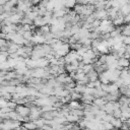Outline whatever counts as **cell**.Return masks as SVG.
<instances>
[{
	"instance_id": "obj_4",
	"label": "cell",
	"mask_w": 130,
	"mask_h": 130,
	"mask_svg": "<svg viewBox=\"0 0 130 130\" xmlns=\"http://www.w3.org/2000/svg\"><path fill=\"white\" fill-rule=\"evenodd\" d=\"M119 11H120V8L118 7H111L108 9V13H109V18L111 20H113L114 18H116L119 14Z\"/></svg>"
},
{
	"instance_id": "obj_12",
	"label": "cell",
	"mask_w": 130,
	"mask_h": 130,
	"mask_svg": "<svg viewBox=\"0 0 130 130\" xmlns=\"http://www.w3.org/2000/svg\"><path fill=\"white\" fill-rule=\"evenodd\" d=\"M73 9H74V11L76 12V14L82 15V14H83V11H84V9H85V5H84V4H81V3H77Z\"/></svg>"
},
{
	"instance_id": "obj_16",
	"label": "cell",
	"mask_w": 130,
	"mask_h": 130,
	"mask_svg": "<svg viewBox=\"0 0 130 130\" xmlns=\"http://www.w3.org/2000/svg\"><path fill=\"white\" fill-rule=\"evenodd\" d=\"M70 96H71V101H80L81 98H82V93L73 91V92L70 93Z\"/></svg>"
},
{
	"instance_id": "obj_23",
	"label": "cell",
	"mask_w": 130,
	"mask_h": 130,
	"mask_svg": "<svg viewBox=\"0 0 130 130\" xmlns=\"http://www.w3.org/2000/svg\"><path fill=\"white\" fill-rule=\"evenodd\" d=\"M123 44H124L125 46H129V45H130V37L123 36Z\"/></svg>"
},
{
	"instance_id": "obj_17",
	"label": "cell",
	"mask_w": 130,
	"mask_h": 130,
	"mask_svg": "<svg viewBox=\"0 0 130 130\" xmlns=\"http://www.w3.org/2000/svg\"><path fill=\"white\" fill-rule=\"evenodd\" d=\"M85 89H86V85H82V84H76V86L74 87V91L79 93H83Z\"/></svg>"
},
{
	"instance_id": "obj_15",
	"label": "cell",
	"mask_w": 130,
	"mask_h": 130,
	"mask_svg": "<svg viewBox=\"0 0 130 130\" xmlns=\"http://www.w3.org/2000/svg\"><path fill=\"white\" fill-rule=\"evenodd\" d=\"M77 4L76 0H66L64 2V6L67 8V9H72L75 7V5Z\"/></svg>"
},
{
	"instance_id": "obj_21",
	"label": "cell",
	"mask_w": 130,
	"mask_h": 130,
	"mask_svg": "<svg viewBox=\"0 0 130 130\" xmlns=\"http://www.w3.org/2000/svg\"><path fill=\"white\" fill-rule=\"evenodd\" d=\"M34 122L36 123V125L39 127V128H42L44 125H45V119H43L42 117L37 119V120H34Z\"/></svg>"
},
{
	"instance_id": "obj_25",
	"label": "cell",
	"mask_w": 130,
	"mask_h": 130,
	"mask_svg": "<svg viewBox=\"0 0 130 130\" xmlns=\"http://www.w3.org/2000/svg\"><path fill=\"white\" fill-rule=\"evenodd\" d=\"M125 23H130V14L125 16Z\"/></svg>"
},
{
	"instance_id": "obj_9",
	"label": "cell",
	"mask_w": 130,
	"mask_h": 130,
	"mask_svg": "<svg viewBox=\"0 0 130 130\" xmlns=\"http://www.w3.org/2000/svg\"><path fill=\"white\" fill-rule=\"evenodd\" d=\"M107 103H108V102L106 101L105 98H94V100H93V102H92L93 105H95V106H98V107H100V108L104 107Z\"/></svg>"
},
{
	"instance_id": "obj_20",
	"label": "cell",
	"mask_w": 130,
	"mask_h": 130,
	"mask_svg": "<svg viewBox=\"0 0 130 130\" xmlns=\"http://www.w3.org/2000/svg\"><path fill=\"white\" fill-rule=\"evenodd\" d=\"M34 35H35V31L34 30H27V31H25L24 34H23V38L25 39V40H31V38L34 37Z\"/></svg>"
},
{
	"instance_id": "obj_1",
	"label": "cell",
	"mask_w": 130,
	"mask_h": 130,
	"mask_svg": "<svg viewBox=\"0 0 130 130\" xmlns=\"http://www.w3.org/2000/svg\"><path fill=\"white\" fill-rule=\"evenodd\" d=\"M92 16L94 17V19H99V20H104L109 18V13H108V9H101V10H95L92 14Z\"/></svg>"
},
{
	"instance_id": "obj_24",
	"label": "cell",
	"mask_w": 130,
	"mask_h": 130,
	"mask_svg": "<svg viewBox=\"0 0 130 130\" xmlns=\"http://www.w3.org/2000/svg\"><path fill=\"white\" fill-rule=\"evenodd\" d=\"M70 130H81V128L79 127V125H78V124H74V125H73V127H72Z\"/></svg>"
},
{
	"instance_id": "obj_19",
	"label": "cell",
	"mask_w": 130,
	"mask_h": 130,
	"mask_svg": "<svg viewBox=\"0 0 130 130\" xmlns=\"http://www.w3.org/2000/svg\"><path fill=\"white\" fill-rule=\"evenodd\" d=\"M41 117H42L43 119H45V120H53V119H54V117L52 116L51 112H43Z\"/></svg>"
},
{
	"instance_id": "obj_10",
	"label": "cell",
	"mask_w": 130,
	"mask_h": 130,
	"mask_svg": "<svg viewBox=\"0 0 130 130\" xmlns=\"http://www.w3.org/2000/svg\"><path fill=\"white\" fill-rule=\"evenodd\" d=\"M22 126L24 127V128H26V129H28V130H38L39 129V127L36 125V123L34 122V121H28V122H24L23 124H22Z\"/></svg>"
},
{
	"instance_id": "obj_7",
	"label": "cell",
	"mask_w": 130,
	"mask_h": 130,
	"mask_svg": "<svg viewBox=\"0 0 130 130\" xmlns=\"http://www.w3.org/2000/svg\"><path fill=\"white\" fill-rule=\"evenodd\" d=\"M47 23H46V21H45V19H44V17L43 16H38L35 20H34V25L36 26V27H42V26H44V25H46Z\"/></svg>"
},
{
	"instance_id": "obj_22",
	"label": "cell",
	"mask_w": 130,
	"mask_h": 130,
	"mask_svg": "<svg viewBox=\"0 0 130 130\" xmlns=\"http://www.w3.org/2000/svg\"><path fill=\"white\" fill-rule=\"evenodd\" d=\"M113 116L115 117V118H121L122 117V110L119 108V109H116L115 111H114V113H113Z\"/></svg>"
},
{
	"instance_id": "obj_5",
	"label": "cell",
	"mask_w": 130,
	"mask_h": 130,
	"mask_svg": "<svg viewBox=\"0 0 130 130\" xmlns=\"http://www.w3.org/2000/svg\"><path fill=\"white\" fill-rule=\"evenodd\" d=\"M19 45H17V44H15V43H13V42H11V41H8V53L9 54H12V53H16L17 52V50L19 49Z\"/></svg>"
},
{
	"instance_id": "obj_3",
	"label": "cell",
	"mask_w": 130,
	"mask_h": 130,
	"mask_svg": "<svg viewBox=\"0 0 130 130\" xmlns=\"http://www.w3.org/2000/svg\"><path fill=\"white\" fill-rule=\"evenodd\" d=\"M112 21H113V24L115 26H122L125 23V16L122 15V14H120V12H119L118 16L116 18H114Z\"/></svg>"
},
{
	"instance_id": "obj_18",
	"label": "cell",
	"mask_w": 130,
	"mask_h": 130,
	"mask_svg": "<svg viewBox=\"0 0 130 130\" xmlns=\"http://www.w3.org/2000/svg\"><path fill=\"white\" fill-rule=\"evenodd\" d=\"M81 69L83 70V72H84L85 74H87L88 72H90L91 70H93V65H92V64H84Z\"/></svg>"
},
{
	"instance_id": "obj_11",
	"label": "cell",
	"mask_w": 130,
	"mask_h": 130,
	"mask_svg": "<svg viewBox=\"0 0 130 130\" xmlns=\"http://www.w3.org/2000/svg\"><path fill=\"white\" fill-rule=\"evenodd\" d=\"M120 14L126 16L128 14H130V3H127L125 5H123L122 7H120Z\"/></svg>"
},
{
	"instance_id": "obj_13",
	"label": "cell",
	"mask_w": 130,
	"mask_h": 130,
	"mask_svg": "<svg viewBox=\"0 0 130 130\" xmlns=\"http://www.w3.org/2000/svg\"><path fill=\"white\" fill-rule=\"evenodd\" d=\"M80 119H81L80 117H78V116H76V115H73V114H71V113H69V114L66 116V120H67L68 122H70V123L78 122Z\"/></svg>"
},
{
	"instance_id": "obj_14",
	"label": "cell",
	"mask_w": 130,
	"mask_h": 130,
	"mask_svg": "<svg viewBox=\"0 0 130 130\" xmlns=\"http://www.w3.org/2000/svg\"><path fill=\"white\" fill-rule=\"evenodd\" d=\"M111 123L114 125V127L115 128H117V129H121V127H122V125H123V121L120 119V118H113V120L111 121Z\"/></svg>"
},
{
	"instance_id": "obj_8",
	"label": "cell",
	"mask_w": 130,
	"mask_h": 130,
	"mask_svg": "<svg viewBox=\"0 0 130 130\" xmlns=\"http://www.w3.org/2000/svg\"><path fill=\"white\" fill-rule=\"evenodd\" d=\"M86 75H87L89 81H96V80H99V77H100V74H99L94 69L91 70L90 72H88Z\"/></svg>"
},
{
	"instance_id": "obj_2",
	"label": "cell",
	"mask_w": 130,
	"mask_h": 130,
	"mask_svg": "<svg viewBox=\"0 0 130 130\" xmlns=\"http://www.w3.org/2000/svg\"><path fill=\"white\" fill-rule=\"evenodd\" d=\"M15 111L22 117H26L29 116L30 113V108L26 105H17V107L15 108Z\"/></svg>"
},
{
	"instance_id": "obj_26",
	"label": "cell",
	"mask_w": 130,
	"mask_h": 130,
	"mask_svg": "<svg viewBox=\"0 0 130 130\" xmlns=\"http://www.w3.org/2000/svg\"><path fill=\"white\" fill-rule=\"evenodd\" d=\"M19 1H24V0H19Z\"/></svg>"
},
{
	"instance_id": "obj_6",
	"label": "cell",
	"mask_w": 130,
	"mask_h": 130,
	"mask_svg": "<svg viewBox=\"0 0 130 130\" xmlns=\"http://www.w3.org/2000/svg\"><path fill=\"white\" fill-rule=\"evenodd\" d=\"M118 64L122 68H128L130 66V60L128 58H125V57H120L118 59Z\"/></svg>"
}]
</instances>
